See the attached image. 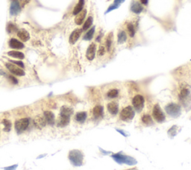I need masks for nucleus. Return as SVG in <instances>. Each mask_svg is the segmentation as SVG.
<instances>
[{
	"label": "nucleus",
	"instance_id": "obj_24",
	"mask_svg": "<svg viewBox=\"0 0 191 170\" xmlns=\"http://www.w3.org/2000/svg\"><path fill=\"white\" fill-rule=\"evenodd\" d=\"M84 5H85V0H78V2L75 5L73 9V14L77 15L78 14H79L83 10Z\"/></svg>",
	"mask_w": 191,
	"mask_h": 170
},
{
	"label": "nucleus",
	"instance_id": "obj_19",
	"mask_svg": "<svg viewBox=\"0 0 191 170\" xmlns=\"http://www.w3.org/2000/svg\"><path fill=\"white\" fill-rule=\"evenodd\" d=\"M87 15V10H82L79 14L76 15L75 18V22L77 25H81L85 20Z\"/></svg>",
	"mask_w": 191,
	"mask_h": 170
},
{
	"label": "nucleus",
	"instance_id": "obj_23",
	"mask_svg": "<svg viewBox=\"0 0 191 170\" xmlns=\"http://www.w3.org/2000/svg\"><path fill=\"white\" fill-rule=\"evenodd\" d=\"M131 11L134 14H140L143 11V8L141 5V4L137 2H135L131 5Z\"/></svg>",
	"mask_w": 191,
	"mask_h": 170
},
{
	"label": "nucleus",
	"instance_id": "obj_29",
	"mask_svg": "<svg viewBox=\"0 0 191 170\" xmlns=\"http://www.w3.org/2000/svg\"><path fill=\"white\" fill-rule=\"evenodd\" d=\"M119 95V90L117 89H111L107 93V96L109 99H116Z\"/></svg>",
	"mask_w": 191,
	"mask_h": 170
},
{
	"label": "nucleus",
	"instance_id": "obj_40",
	"mask_svg": "<svg viewBox=\"0 0 191 170\" xmlns=\"http://www.w3.org/2000/svg\"><path fill=\"white\" fill-rule=\"evenodd\" d=\"M116 131L119 132V133H121L122 135L125 136V137H128V135H129V133H128L127 132H126L125 131H123V130H119V129H116Z\"/></svg>",
	"mask_w": 191,
	"mask_h": 170
},
{
	"label": "nucleus",
	"instance_id": "obj_10",
	"mask_svg": "<svg viewBox=\"0 0 191 170\" xmlns=\"http://www.w3.org/2000/svg\"><path fill=\"white\" fill-rule=\"evenodd\" d=\"M104 108L102 105H96L93 109V116L95 119H100L103 117Z\"/></svg>",
	"mask_w": 191,
	"mask_h": 170
},
{
	"label": "nucleus",
	"instance_id": "obj_38",
	"mask_svg": "<svg viewBox=\"0 0 191 170\" xmlns=\"http://www.w3.org/2000/svg\"><path fill=\"white\" fill-rule=\"evenodd\" d=\"M8 79L11 81V83H13V84H18V80L14 76H13V75H8Z\"/></svg>",
	"mask_w": 191,
	"mask_h": 170
},
{
	"label": "nucleus",
	"instance_id": "obj_32",
	"mask_svg": "<svg viewBox=\"0 0 191 170\" xmlns=\"http://www.w3.org/2000/svg\"><path fill=\"white\" fill-rule=\"evenodd\" d=\"M127 30L128 33H129V36L131 37H133L135 34V29H134V26L132 23H129L127 25Z\"/></svg>",
	"mask_w": 191,
	"mask_h": 170
},
{
	"label": "nucleus",
	"instance_id": "obj_8",
	"mask_svg": "<svg viewBox=\"0 0 191 170\" xmlns=\"http://www.w3.org/2000/svg\"><path fill=\"white\" fill-rule=\"evenodd\" d=\"M30 123V119L29 118H23L19 120L16 121L15 123V129H16L17 133H21L26 131V128L29 127Z\"/></svg>",
	"mask_w": 191,
	"mask_h": 170
},
{
	"label": "nucleus",
	"instance_id": "obj_14",
	"mask_svg": "<svg viewBox=\"0 0 191 170\" xmlns=\"http://www.w3.org/2000/svg\"><path fill=\"white\" fill-rule=\"evenodd\" d=\"M107 109L113 116H116L119 112V105L116 102H111L107 105Z\"/></svg>",
	"mask_w": 191,
	"mask_h": 170
},
{
	"label": "nucleus",
	"instance_id": "obj_11",
	"mask_svg": "<svg viewBox=\"0 0 191 170\" xmlns=\"http://www.w3.org/2000/svg\"><path fill=\"white\" fill-rule=\"evenodd\" d=\"M96 52V45L95 43H91L88 48L86 52V57L89 60H93L95 57Z\"/></svg>",
	"mask_w": 191,
	"mask_h": 170
},
{
	"label": "nucleus",
	"instance_id": "obj_36",
	"mask_svg": "<svg viewBox=\"0 0 191 170\" xmlns=\"http://www.w3.org/2000/svg\"><path fill=\"white\" fill-rule=\"evenodd\" d=\"M119 7V5H116V4H114L113 3V5H111V6H109V8H108V10H107V11L105 12V14H108L109 13V12H111V11H112L113 10H115L116 9V8H118Z\"/></svg>",
	"mask_w": 191,
	"mask_h": 170
},
{
	"label": "nucleus",
	"instance_id": "obj_20",
	"mask_svg": "<svg viewBox=\"0 0 191 170\" xmlns=\"http://www.w3.org/2000/svg\"><path fill=\"white\" fill-rule=\"evenodd\" d=\"M87 117H88V113L85 111L78 112L75 114V119L77 123H84L86 121Z\"/></svg>",
	"mask_w": 191,
	"mask_h": 170
},
{
	"label": "nucleus",
	"instance_id": "obj_5",
	"mask_svg": "<svg viewBox=\"0 0 191 170\" xmlns=\"http://www.w3.org/2000/svg\"><path fill=\"white\" fill-rule=\"evenodd\" d=\"M135 116V111L131 106H126L119 113V119L124 122H130Z\"/></svg>",
	"mask_w": 191,
	"mask_h": 170
},
{
	"label": "nucleus",
	"instance_id": "obj_22",
	"mask_svg": "<svg viewBox=\"0 0 191 170\" xmlns=\"http://www.w3.org/2000/svg\"><path fill=\"white\" fill-rule=\"evenodd\" d=\"M141 121L142 123L146 126H151L154 125V122H153L152 117L149 114L143 115V116H142L141 118Z\"/></svg>",
	"mask_w": 191,
	"mask_h": 170
},
{
	"label": "nucleus",
	"instance_id": "obj_28",
	"mask_svg": "<svg viewBox=\"0 0 191 170\" xmlns=\"http://www.w3.org/2000/svg\"><path fill=\"white\" fill-rule=\"evenodd\" d=\"M94 32H95V27L93 26V27L91 28V29L85 34L83 39L85 40H91L93 39V37Z\"/></svg>",
	"mask_w": 191,
	"mask_h": 170
},
{
	"label": "nucleus",
	"instance_id": "obj_6",
	"mask_svg": "<svg viewBox=\"0 0 191 170\" xmlns=\"http://www.w3.org/2000/svg\"><path fill=\"white\" fill-rule=\"evenodd\" d=\"M152 116L154 119L158 123H163L166 120L165 113L162 110L158 104L154 105L152 110Z\"/></svg>",
	"mask_w": 191,
	"mask_h": 170
},
{
	"label": "nucleus",
	"instance_id": "obj_34",
	"mask_svg": "<svg viewBox=\"0 0 191 170\" xmlns=\"http://www.w3.org/2000/svg\"><path fill=\"white\" fill-rule=\"evenodd\" d=\"M2 124L4 125V131H5L8 132L11 131V127H12V124H11V123L9 120H8V119H4V120L2 121Z\"/></svg>",
	"mask_w": 191,
	"mask_h": 170
},
{
	"label": "nucleus",
	"instance_id": "obj_13",
	"mask_svg": "<svg viewBox=\"0 0 191 170\" xmlns=\"http://www.w3.org/2000/svg\"><path fill=\"white\" fill-rule=\"evenodd\" d=\"M21 7L18 1H13L11 4L10 7V14L12 16H16L20 12Z\"/></svg>",
	"mask_w": 191,
	"mask_h": 170
},
{
	"label": "nucleus",
	"instance_id": "obj_42",
	"mask_svg": "<svg viewBox=\"0 0 191 170\" xmlns=\"http://www.w3.org/2000/svg\"><path fill=\"white\" fill-rule=\"evenodd\" d=\"M140 2H141L142 5H146L148 4V0H140Z\"/></svg>",
	"mask_w": 191,
	"mask_h": 170
},
{
	"label": "nucleus",
	"instance_id": "obj_30",
	"mask_svg": "<svg viewBox=\"0 0 191 170\" xmlns=\"http://www.w3.org/2000/svg\"><path fill=\"white\" fill-rule=\"evenodd\" d=\"M93 22V18L92 16H89V17L87 19V20L85 21V22L84 23V26H83V30L87 31L88 29H89L92 26Z\"/></svg>",
	"mask_w": 191,
	"mask_h": 170
},
{
	"label": "nucleus",
	"instance_id": "obj_25",
	"mask_svg": "<svg viewBox=\"0 0 191 170\" xmlns=\"http://www.w3.org/2000/svg\"><path fill=\"white\" fill-rule=\"evenodd\" d=\"M113 33H110L108 35V37L106 38V41H105V48L107 49V50L108 52L111 51V46H112V43H113Z\"/></svg>",
	"mask_w": 191,
	"mask_h": 170
},
{
	"label": "nucleus",
	"instance_id": "obj_45",
	"mask_svg": "<svg viewBox=\"0 0 191 170\" xmlns=\"http://www.w3.org/2000/svg\"><path fill=\"white\" fill-rule=\"evenodd\" d=\"M12 1H17V0H12Z\"/></svg>",
	"mask_w": 191,
	"mask_h": 170
},
{
	"label": "nucleus",
	"instance_id": "obj_4",
	"mask_svg": "<svg viewBox=\"0 0 191 170\" xmlns=\"http://www.w3.org/2000/svg\"><path fill=\"white\" fill-rule=\"evenodd\" d=\"M165 111L167 114L172 118H177L182 113V108L178 104L169 103L165 107Z\"/></svg>",
	"mask_w": 191,
	"mask_h": 170
},
{
	"label": "nucleus",
	"instance_id": "obj_12",
	"mask_svg": "<svg viewBox=\"0 0 191 170\" xmlns=\"http://www.w3.org/2000/svg\"><path fill=\"white\" fill-rule=\"evenodd\" d=\"M81 33H82V30L81 29H76L75 30H74L70 36V39H69L70 43L71 44H75L77 42V40L79 39Z\"/></svg>",
	"mask_w": 191,
	"mask_h": 170
},
{
	"label": "nucleus",
	"instance_id": "obj_16",
	"mask_svg": "<svg viewBox=\"0 0 191 170\" xmlns=\"http://www.w3.org/2000/svg\"><path fill=\"white\" fill-rule=\"evenodd\" d=\"M34 124L39 129L44 128L46 125V121L45 119V117L42 116H36L34 118Z\"/></svg>",
	"mask_w": 191,
	"mask_h": 170
},
{
	"label": "nucleus",
	"instance_id": "obj_17",
	"mask_svg": "<svg viewBox=\"0 0 191 170\" xmlns=\"http://www.w3.org/2000/svg\"><path fill=\"white\" fill-rule=\"evenodd\" d=\"M17 36L22 41L26 42L30 39V35L29 33L25 29H19V31H17Z\"/></svg>",
	"mask_w": 191,
	"mask_h": 170
},
{
	"label": "nucleus",
	"instance_id": "obj_39",
	"mask_svg": "<svg viewBox=\"0 0 191 170\" xmlns=\"http://www.w3.org/2000/svg\"><path fill=\"white\" fill-rule=\"evenodd\" d=\"M18 165H14V166H8L5 168V170H15L17 168Z\"/></svg>",
	"mask_w": 191,
	"mask_h": 170
},
{
	"label": "nucleus",
	"instance_id": "obj_9",
	"mask_svg": "<svg viewBox=\"0 0 191 170\" xmlns=\"http://www.w3.org/2000/svg\"><path fill=\"white\" fill-rule=\"evenodd\" d=\"M5 67L14 75H17V76H23V75H25L24 70L22 68H20V67L15 65V64H12V63H6L5 64Z\"/></svg>",
	"mask_w": 191,
	"mask_h": 170
},
{
	"label": "nucleus",
	"instance_id": "obj_33",
	"mask_svg": "<svg viewBox=\"0 0 191 170\" xmlns=\"http://www.w3.org/2000/svg\"><path fill=\"white\" fill-rule=\"evenodd\" d=\"M17 31V28L13 22H9L7 25V32L9 34H13Z\"/></svg>",
	"mask_w": 191,
	"mask_h": 170
},
{
	"label": "nucleus",
	"instance_id": "obj_26",
	"mask_svg": "<svg viewBox=\"0 0 191 170\" xmlns=\"http://www.w3.org/2000/svg\"><path fill=\"white\" fill-rule=\"evenodd\" d=\"M8 55L12 57L18 59H23L25 57V55L22 52L18 51H10L8 52Z\"/></svg>",
	"mask_w": 191,
	"mask_h": 170
},
{
	"label": "nucleus",
	"instance_id": "obj_31",
	"mask_svg": "<svg viewBox=\"0 0 191 170\" xmlns=\"http://www.w3.org/2000/svg\"><path fill=\"white\" fill-rule=\"evenodd\" d=\"M177 129H178V126H173L170 128L168 130V135H169V137L170 138H173L175 135L177 134Z\"/></svg>",
	"mask_w": 191,
	"mask_h": 170
},
{
	"label": "nucleus",
	"instance_id": "obj_43",
	"mask_svg": "<svg viewBox=\"0 0 191 170\" xmlns=\"http://www.w3.org/2000/svg\"><path fill=\"white\" fill-rule=\"evenodd\" d=\"M5 75V73H4L3 72L0 71V75Z\"/></svg>",
	"mask_w": 191,
	"mask_h": 170
},
{
	"label": "nucleus",
	"instance_id": "obj_41",
	"mask_svg": "<svg viewBox=\"0 0 191 170\" xmlns=\"http://www.w3.org/2000/svg\"><path fill=\"white\" fill-rule=\"evenodd\" d=\"M126 0H114V2L113 3L116 4L118 5H120V4H122L123 2H124Z\"/></svg>",
	"mask_w": 191,
	"mask_h": 170
},
{
	"label": "nucleus",
	"instance_id": "obj_7",
	"mask_svg": "<svg viewBox=\"0 0 191 170\" xmlns=\"http://www.w3.org/2000/svg\"><path fill=\"white\" fill-rule=\"evenodd\" d=\"M144 104H145V99H144L143 95L138 94V95H136L133 98V108H134V110H135L136 111H141L143 109V108H144Z\"/></svg>",
	"mask_w": 191,
	"mask_h": 170
},
{
	"label": "nucleus",
	"instance_id": "obj_35",
	"mask_svg": "<svg viewBox=\"0 0 191 170\" xmlns=\"http://www.w3.org/2000/svg\"><path fill=\"white\" fill-rule=\"evenodd\" d=\"M10 62L12 63V64H15V65H17V67H20V68H22V69L25 67L24 64L22 62V61H20V60H10Z\"/></svg>",
	"mask_w": 191,
	"mask_h": 170
},
{
	"label": "nucleus",
	"instance_id": "obj_1",
	"mask_svg": "<svg viewBox=\"0 0 191 170\" xmlns=\"http://www.w3.org/2000/svg\"><path fill=\"white\" fill-rule=\"evenodd\" d=\"M73 113L71 108L67 106H63L61 109V114L57 122V127L64 128L70 123V116Z\"/></svg>",
	"mask_w": 191,
	"mask_h": 170
},
{
	"label": "nucleus",
	"instance_id": "obj_21",
	"mask_svg": "<svg viewBox=\"0 0 191 170\" xmlns=\"http://www.w3.org/2000/svg\"><path fill=\"white\" fill-rule=\"evenodd\" d=\"M190 89L187 87H183L179 93V99L182 101L186 100L190 95Z\"/></svg>",
	"mask_w": 191,
	"mask_h": 170
},
{
	"label": "nucleus",
	"instance_id": "obj_2",
	"mask_svg": "<svg viewBox=\"0 0 191 170\" xmlns=\"http://www.w3.org/2000/svg\"><path fill=\"white\" fill-rule=\"evenodd\" d=\"M111 157L113 159L115 162L119 164H126L129 166H134L137 164V161L134 159V157L128 156L126 154H123L122 151L115 154H111Z\"/></svg>",
	"mask_w": 191,
	"mask_h": 170
},
{
	"label": "nucleus",
	"instance_id": "obj_15",
	"mask_svg": "<svg viewBox=\"0 0 191 170\" xmlns=\"http://www.w3.org/2000/svg\"><path fill=\"white\" fill-rule=\"evenodd\" d=\"M8 44H9L10 48L14 49H22L25 47V45L22 42L19 41V40L15 38H11L9 40Z\"/></svg>",
	"mask_w": 191,
	"mask_h": 170
},
{
	"label": "nucleus",
	"instance_id": "obj_37",
	"mask_svg": "<svg viewBox=\"0 0 191 170\" xmlns=\"http://www.w3.org/2000/svg\"><path fill=\"white\" fill-rule=\"evenodd\" d=\"M105 53V47L104 46H101L99 49V51H98V55L102 56L104 55Z\"/></svg>",
	"mask_w": 191,
	"mask_h": 170
},
{
	"label": "nucleus",
	"instance_id": "obj_18",
	"mask_svg": "<svg viewBox=\"0 0 191 170\" xmlns=\"http://www.w3.org/2000/svg\"><path fill=\"white\" fill-rule=\"evenodd\" d=\"M43 116L45 117V119L46 121V123H48L49 125H52L55 124V114L52 111H45Z\"/></svg>",
	"mask_w": 191,
	"mask_h": 170
},
{
	"label": "nucleus",
	"instance_id": "obj_3",
	"mask_svg": "<svg viewBox=\"0 0 191 170\" xmlns=\"http://www.w3.org/2000/svg\"><path fill=\"white\" fill-rule=\"evenodd\" d=\"M69 160L75 166H81L84 162V154L81 151L77 149L71 150L69 153Z\"/></svg>",
	"mask_w": 191,
	"mask_h": 170
},
{
	"label": "nucleus",
	"instance_id": "obj_27",
	"mask_svg": "<svg viewBox=\"0 0 191 170\" xmlns=\"http://www.w3.org/2000/svg\"><path fill=\"white\" fill-rule=\"evenodd\" d=\"M127 40V34L124 31H121L118 34L117 36V41L119 43H123Z\"/></svg>",
	"mask_w": 191,
	"mask_h": 170
},
{
	"label": "nucleus",
	"instance_id": "obj_44",
	"mask_svg": "<svg viewBox=\"0 0 191 170\" xmlns=\"http://www.w3.org/2000/svg\"><path fill=\"white\" fill-rule=\"evenodd\" d=\"M129 170H138L137 169H129Z\"/></svg>",
	"mask_w": 191,
	"mask_h": 170
}]
</instances>
